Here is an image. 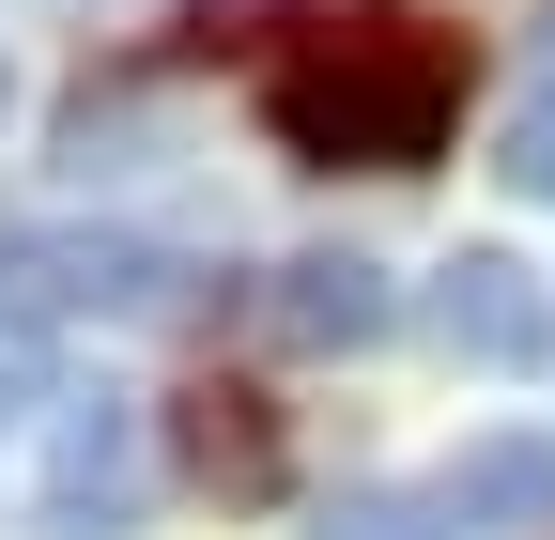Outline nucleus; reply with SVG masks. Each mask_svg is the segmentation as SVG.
<instances>
[{"label": "nucleus", "instance_id": "nucleus-1", "mask_svg": "<svg viewBox=\"0 0 555 540\" xmlns=\"http://www.w3.org/2000/svg\"><path fill=\"white\" fill-rule=\"evenodd\" d=\"M262 124L309 170H433L463 124V47L416 16H309L262 62Z\"/></svg>", "mask_w": 555, "mask_h": 540}, {"label": "nucleus", "instance_id": "nucleus-2", "mask_svg": "<svg viewBox=\"0 0 555 540\" xmlns=\"http://www.w3.org/2000/svg\"><path fill=\"white\" fill-rule=\"evenodd\" d=\"M433 340L463 371H540L555 309H540V279H525L509 247H463V262H433Z\"/></svg>", "mask_w": 555, "mask_h": 540}, {"label": "nucleus", "instance_id": "nucleus-3", "mask_svg": "<svg viewBox=\"0 0 555 540\" xmlns=\"http://www.w3.org/2000/svg\"><path fill=\"white\" fill-rule=\"evenodd\" d=\"M262 309H278V340H294V356H371L386 324H401V294H386L371 247H294Z\"/></svg>", "mask_w": 555, "mask_h": 540}, {"label": "nucleus", "instance_id": "nucleus-4", "mask_svg": "<svg viewBox=\"0 0 555 540\" xmlns=\"http://www.w3.org/2000/svg\"><path fill=\"white\" fill-rule=\"evenodd\" d=\"M433 510H448V540H525V525H555V433H478V448H448Z\"/></svg>", "mask_w": 555, "mask_h": 540}, {"label": "nucleus", "instance_id": "nucleus-5", "mask_svg": "<svg viewBox=\"0 0 555 540\" xmlns=\"http://www.w3.org/2000/svg\"><path fill=\"white\" fill-rule=\"evenodd\" d=\"M124 479H139L124 401H62V433H47V494H62V510H93V540H108V525H124Z\"/></svg>", "mask_w": 555, "mask_h": 540}, {"label": "nucleus", "instance_id": "nucleus-6", "mask_svg": "<svg viewBox=\"0 0 555 540\" xmlns=\"http://www.w3.org/2000/svg\"><path fill=\"white\" fill-rule=\"evenodd\" d=\"M185 463H201L217 494H278V417H262L247 386H201V401H185Z\"/></svg>", "mask_w": 555, "mask_h": 540}, {"label": "nucleus", "instance_id": "nucleus-7", "mask_svg": "<svg viewBox=\"0 0 555 540\" xmlns=\"http://www.w3.org/2000/svg\"><path fill=\"white\" fill-rule=\"evenodd\" d=\"M309 540H448V510L433 494H324Z\"/></svg>", "mask_w": 555, "mask_h": 540}, {"label": "nucleus", "instance_id": "nucleus-8", "mask_svg": "<svg viewBox=\"0 0 555 540\" xmlns=\"http://www.w3.org/2000/svg\"><path fill=\"white\" fill-rule=\"evenodd\" d=\"M494 185H525V201H555V78L494 124Z\"/></svg>", "mask_w": 555, "mask_h": 540}, {"label": "nucleus", "instance_id": "nucleus-9", "mask_svg": "<svg viewBox=\"0 0 555 540\" xmlns=\"http://www.w3.org/2000/svg\"><path fill=\"white\" fill-rule=\"evenodd\" d=\"M31 401H47V324H31V309H0V433L31 417Z\"/></svg>", "mask_w": 555, "mask_h": 540}]
</instances>
